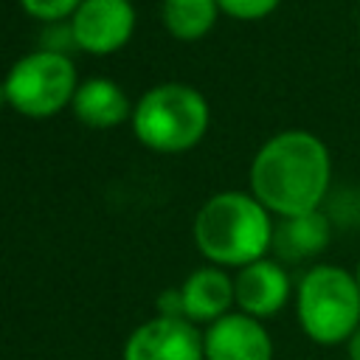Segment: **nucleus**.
<instances>
[{
	"label": "nucleus",
	"mask_w": 360,
	"mask_h": 360,
	"mask_svg": "<svg viewBox=\"0 0 360 360\" xmlns=\"http://www.w3.org/2000/svg\"><path fill=\"white\" fill-rule=\"evenodd\" d=\"M236 304L245 315L267 318L276 315L287 298H290V276L281 267V262L273 259H256L245 267H239V276L233 278Z\"/></svg>",
	"instance_id": "obj_9"
},
{
	"label": "nucleus",
	"mask_w": 360,
	"mask_h": 360,
	"mask_svg": "<svg viewBox=\"0 0 360 360\" xmlns=\"http://www.w3.org/2000/svg\"><path fill=\"white\" fill-rule=\"evenodd\" d=\"M329 183V149L318 135L304 129L273 135L259 146L250 163V194L281 219L321 211Z\"/></svg>",
	"instance_id": "obj_1"
},
{
	"label": "nucleus",
	"mask_w": 360,
	"mask_h": 360,
	"mask_svg": "<svg viewBox=\"0 0 360 360\" xmlns=\"http://www.w3.org/2000/svg\"><path fill=\"white\" fill-rule=\"evenodd\" d=\"M20 6L31 17L53 25V22H62V20L73 17L76 8L82 6V0H20Z\"/></svg>",
	"instance_id": "obj_14"
},
{
	"label": "nucleus",
	"mask_w": 360,
	"mask_h": 360,
	"mask_svg": "<svg viewBox=\"0 0 360 360\" xmlns=\"http://www.w3.org/2000/svg\"><path fill=\"white\" fill-rule=\"evenodd\" d=\"M217 0H163V25L174 39H202L217 22Z\"/></svg>",
	"instance_id": "obj_13"
},
{
	"label": "nucleus",
	"mask_w": 360,
	"mask_h": 360,
	"mask_svg": "<svg viewBox=\"0 0 360 360\" xmlns=\"http://www.w3.org/2000/svg\"><path fill=\"white\" fill-rule=\"evenodd\" d=\"M124 360H205L202 335L188 318L158 315L129 335Z\"/></svg>",
	"instance_id": "obj_7"
},
{
	"label": "nucleus",
	"mask_w": 360,
	"mask_h": 360,
	"mask_svg": "<svg viewBox=\"0 0 360 360\" xmlns=\"http://www.w3.org/2000/svg\"><path fill=\"white\" fill-rule=\"evenodd\" d=\"M295 312L309 340L321 346L346 343L360 326L357 276L338 264L309 267L295 287Z\"/></svg>",
	"instance_id": "obj_3"
},
{
	"label": "nucleus",
	"mask_w": 360,
	"mask_h": 360,
	"mask_svg": "<svg viewBox=\"0 0 360 360\" xmlns=\"http://www.w3.org/2000/svg\"><path fill=\"white\" fill-rule=\"evenodd\" d=\"M346 354H349V360H360V326H357L354 335L346 340Z\"/></svg>",
	"instance_id": "obj_16"
},
{
	"label": "nucleus",
	"mask_w": 360,
	"mask_h": 360,
	"mask_svg": "<svg viewBox=\"0 0 360 360\" xmlns=\"http://www.w3.org/2000/svg\"><path fill=\"white\" fill-rule=\"evenodd\" d=\"M6 104H8V98H6V84L0 82V110H3Z\"/></svg>",
	"instance_id": "obj_17"
},
{
	"label": "nucleus",
	"mask_w": 360,
	"mask_h": 360,
	"mask_svg": "<svg viewBox=\"0 0 360 360\" xmlns=\"http://www.w3.org/2000/svg\"><path fill=\"white\" fill-rule=\"evenodd\" d=\"M205 360H273V340L259 318L228 312L202 335Z\"/></svg>",
	"instance_id": "obj_8"
},
{
	"label": "nucleus",
	"mask_w": 360,
	"mask_h": 360,
	"mask_svg": "<svg viewBox=\"0 0 360 360\" xmlns=\"http://www.w3.org/2000/svg\"><path fill=\"white\" fill-rule=\"evenodd\" d=\"M8 107L28 118H48L76 96V65L68 53L39 48L11 65L3 79Z\"/></svg>",
	"instance_id": "obj_5"
},
{
	"label": "nucleus",
	"mask_w": 360,
	"mask_h": 360,
	"mask_svg": "<svg viewBox=\"0 0 360 360\" xmlns=\"http://www.w3.org/2000/svg\"><path fill=\"white\" fill-rule=\"evenodd\" d=\"M329 236H332V228L326 214L321 211L284 217L273 228V250L284 262H304L318 256L329 245Z\"/></svg>",
	"instance_id": "obj_12"
},
{
	"label": "nucleus",
	"mask_w": 360,
	"mask_h": 360,
	"mask_svg": "<svg viewBox=\"0 0 360 360\" xmlns=\"http://www.w3.org/2000/svg\"><path fill=\"white\" fill-rule=\"evenodd\" d=\"M354 276H357V284H360V264H357V270H354Z\"/></svg>",
	"instance_id": "obj_18"
},
{
	"label": "nucleus",
	"mask_w": 360,
	"mask_h": 360,
	"mask_svg": "<svg viewBox=\"0 0 360 360\" xmlns=\"http://www.w3.org/2000/svg\"><path fill=\"white\" fill-rule=\"evenodd\" d=\"M135 31V8L129 0H82L70 17V34L79 51L104 56L129 42Z\"/></svg>",
	"instance_id": "obj_6"
},
{
	"label": "nucleus",
	"mask_w": 360,
	"mask_h": 360,
	"mask_svg": "<svg viewBox=\"0 0 360 360\" xmlns=\"http://www.w3.org/2000/svg\"><path fill=\"white\" fill-rule=\"evenodd\" d=\"M270 211L245 191H219L194 217L197 250L219 267H245L273 248Z\"/></svg>",
	"instance_id": "obj_2"
},
{
	"label": "nucleus",
	"mask_w": 360,
	"mask_h": 360,
	"mask_svg": "<svg viewBox=\"0 0 360 360\" xmlns=\"http://www.w3.org/2000/svg\"><path fill=\"white\" fill-rule=\"evenodd\" d=\"M208 118V101L200 90L169 82L141 96L132 112V129L143 146L174 155L202 141Z\"/></svg>",
	"instance_id": "obj_4"
},
{
	"label": "nucleus",
	"mask_w": 360,
	"mask_h": 360,
	"mask_svg": "<svg viewBox=\"0 0 360 360\" xmlns=\"http://www.w3.org/2000/svg\"><path fill=\"white\" fill-rule=\"evenodd\" d=\"M70 107H73V115L84 127H93V129H110V127H118L129 118L127 93L104 76L82 82L76 87V96H73Z\"/></svg>",
	"instance_id": "obj_11"
},
{
	"label": "nucleus",
	"mask_w": 360,
	"mask_h": 360,
	"mask_svg": "<svg viewBox=\"0 0 360 360\" xmlns=\"http://www.w3.org/2000/svg\"><path fill=\"white\" fill-rule=\"evenodd\" d=\"M180 295H183V315L191 323H200V321L214 323L222 315H228L231 304L236 301L233 278H228L219 267H200V270H194L183 281Z\"/></svg>",
	"instance_id": "obj_10"
},
{
	"label": "nucleus",
	"mask_w": 360,
	"mask_h": 360,
	"mask_svg": "<svg viewBox=\"0 0 360 360\" xmlns=\"http://www.w3.org/2000/svg\"><path fill=\"white\" fill-rule=\"evenodd\" d=\"M281 0H217L219 11H225L228 17L233 20H245V22H253V20H264L267 14L276 11Z\"/></svg>",
	"instance_id": "obj_15"
}]
</instances>
